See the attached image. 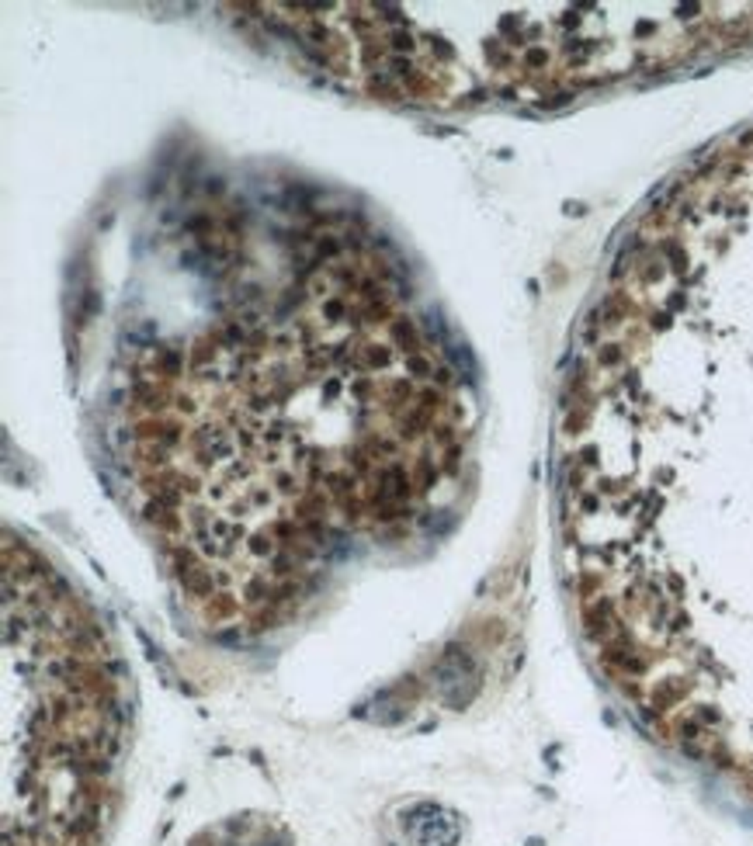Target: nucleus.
Listing matches in <instances>:
<instances>
[{"label": "nucleus", "mask_w": 753, "mask_h": 846, "mask_svg": "<svg viewBox=\"0 0 753 846\" xmlns=\"http://www.w3.org/2000/svg\"><path fill=\"white\" fill-rule=\"evenodd\" d=\"M115 437L185 614L257 639L448 510L472 399L399 264L347 215H320L268 282L136 351Z\"/></svg>", "instance_id": "1"}, {"label": "nucleus", "mask_w": 753, "mask_h": 846, "mask_svg": "<svg viewBox=\"0 0 753 846\" xmlns=\"http://www.w3.org/2000/svg\"><path fill=\"white\" fill-rule=\"evenodd\" d=\"M351 91L452 108L549 97L673 66L733 42L753 7H489V3H243Z\"/></svg>", "instance_id": "2"}, {"label": "nucleus", "mask_w": 753, "mask_h": 846, "mask_svg": "<svg viewBox=\"0 0 753 846\" xmlns=\"http://www.w3.org/2000/svg\"><path fill=\"white\" fill-rule=\"evenodd\" d=\"M129 759V683L77 583L3 534V846H108Z\"/></svg>", "instance_id": "3"}]
</instances>
